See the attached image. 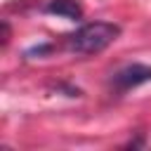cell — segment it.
<instances>
[{
  "instance_id": "3",
  "label": "cell",
  "mask_w": 151,
  "mask_h": 151,
  "mask_svg": "<svg viewBox=\"0 0 151 151\" xmlns=\"http://www.w3.org/2000/svg\"><path fill=\"white\" fill-rule=\"evenodd\" d=\"M45 12L64 17V19H71V21L83 19V7H80L78 0H50L47 7H45Z\"/></svg>"
},
{
  "instance_id": "2",
  "label": "cell",
  "mask_w": 151,
  "mask_h": 151,
  "mask_svg": "<svg viewBox=\"0 0 151 151\" xmlns=\"http://www.w3.org/2000/svg\"><path fill=\"white\" fill-rule=\"evenodd\" d=\"M113 87L118 92H127L132 87H139L144 83H151V66L146 64H127L113 76Z\"/></svg>"
},
{
  "instance_id": "1",
  "label": "cell",
  "mask_w": 151,
  "mask_h": 151,
  "mask_svg": "<svg viewBox=\"0 0 151 151\" xmlns=\"http://www.w3.org/2000/svg\"><path fill=\"white\" fill-rule=\"evenodd\" d=\"M120 35V26L111 21H90L83 24L76 33L68 35V50L76 54H97L106 50Z\"/></svg>"
}]
</instances>
